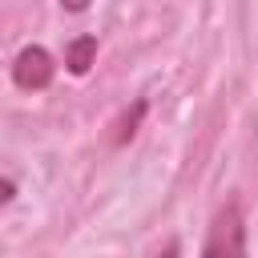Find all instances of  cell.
Returning a JSON list of instances; mask_svg holds the SVG:
<instances>
[{
    "instance_id": "1",
    "label": "cell",
    "mask_w": 258,
    "mask_h": 258,
    "mask_svg": "<svg viewBox=\"0 0 258 258\" xmlns=\"http://www.w3.org/2000/svg\"><path fill=\"white\" fill-rule=\"evenodd\" d=\"M202 258H246V218L238 202L218 206V214L210 218Z\"/></svg>"
},
{
    "instance_id": "2",
    "label": "cell",
    "mask_w": 258,
    "mask_h": 258,
    "mask_svg": "<svg viewBox=\"0 0 258 258\" xmlns=\"http://www.w3.org/2000/svg\"><path fill=\"white\" fill-rule=\"evenodd\" d=\"M12 81H16V89H24V93L48 89V85H52V56H48V48H40V44L20 48L16 60H12Z\"/></svg>"
},
{
    "instance_id": "3",
    "label": "cell",
    "mask_w": 258,
    "mask_h": 258,
    "mask_svg": "<svg viewBox=\"0 0 258 258\" xmlns=\"http://www.w3.org/2000/svg\"><path fill=\"white\" fill-rule=\"evenodd\" d=\"M93 52H97V36H77L73 44H69V73H77V77H85L89 73V64H93Z\"/></svg>"
},
{
    "instance_id": "4",
    "label": "cell",
    "mask_w": 258,
    "mask_h": 258,
    "mask_svg": "<svg viewBox=\"0 0 258 258\" xmlns=\"http://www.w3.org/2000/svg\"><path fill=\"white\" fill-rule=\"evenodd\" d=\"M60 8H64V12H85L89 0H60Z\"/></svg>"
}]
</instances>
